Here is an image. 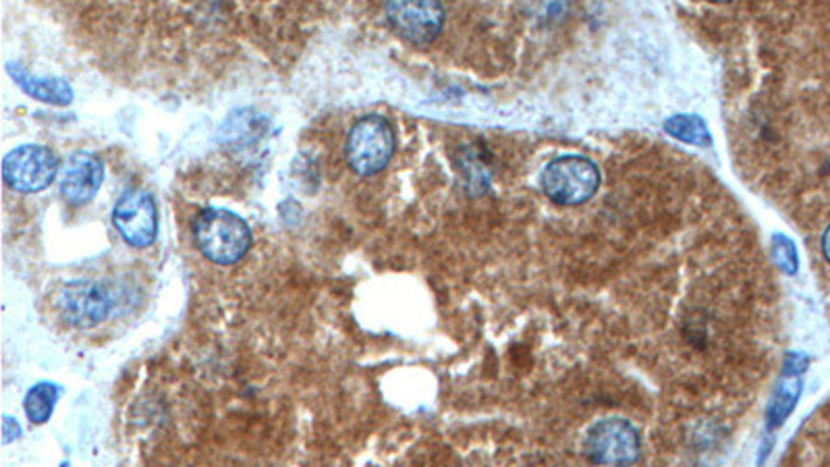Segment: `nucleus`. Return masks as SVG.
<instances>
[{"label":"nucleus","instance_id":"nucleus-3","mask_svg":"<svg viewBox=\"0 0 830 467\" xmlns=\"http://www.w3.org/2000/svg\"><path fill=\"white\" fill-rule=\"evenodd\" d=\"M395 155V132L380 115L362 117L349 132L348 160L351 171L372 176L380 173Z\"/></svg>","mask_w":830,"mask_h":467},{"label":"nucleus","instance_id":"nucleus-2","mask_svg":"<svg viewBox=\"0 0 830 467\" xmlns=\"http://www.w3.org/2000/svg\"><path fill=\"white\" fill-rule=\"evenodd\" d=\"M541 183L553 202L580 206L599 192L600 173L596 164L583 156H560L544 169Z\"/></svg>","mask_w":830,"mask_h":467},{"label":"nucleus","instance_id":"nucleus-7","mask_svg":"<svg viewBox=\"0 0 830 467\" xmlns=\"http://www.w3.org/2000/svg\"><path fill=\"white\" fill-rule=\"evenodd\" d=\"M60 316L79 329H90L104 322L113 311L115 299L109 287L94 281H76L65 285L57 297Z\"/></svg>","mask_w":830,"mask_h":467},{"label":"nucleus","instance_id":"nucleus-11","mask_svg":"<svg viewBox=\"0 0 830 467\" xmlns=\"http://www.w3.org/2000/svg\"><path fill=\"white\" fill-rule=\"evenodd\" d=\"M58 395H60V389L53 383H39L36 387L27 390L23 408H25L30 422L44 424L46 420H50L55 406H57Z\"/></svg>","mask_w":830,"mask_h":467},{"label":"nucleus","instance_id":"nucleus-1","mask_svg":"<svg viewBox=\"0 0 830 467\" xmlns=\"http://www.w3.org/2000/svg\"><path fill=\"white\" fill-rule=\"evenodd\" d=\"M192 231L200 252L220 266L239 262L250 250L251 231L248 223L229 210H202L194 218Z\"/></svg>","mask_w":830,"mask_h":467},{"label":"nucleus","instance_id":"nucleus-9","mask_svg":"<svg viewBox=\"0 0 830 467\" xmlns=\"http://www.w3.org/2000/svg\"><path fill=\"white\" fill-rule=\"evenodd\" d=\"M104 179L100 158L90 152H76L67 160L60 179V194L69 204H86L98 194Z\"/></svg>","mask_w":830,"mask_h":467},{"label":"nucleus","instance_id":"nucleus-16","mask_svg":"<svg viewBox=\"0 0 830 467\" xmlns=\"http://www.w3.org/2000/svg\"><path fill=\"white\" fill-rule=\"evenodd\" d=\"M822 252H825V258H827V262L830 264V227L825 231V237H822Z\"/></svg>","mask_w":830,"mask_h":467},{"label":"nucleus","instance_id":"nucleus-17","mask_svg":"<svg viewBox=\"0 0 830 467\" xmlns=\"http://www.w3.org/2000/svg\"><path fill=\"white\" fill-rule=\"evenodd\" d=\"M710 2H729V0H710Z\"/></svg>","mask_w":830,"mask_h":467},{"label":"nucleus","instance_id":"nucleus-4","mask_svg":"<svg viewBox=\"0 0 830 467\" xmlns=\"http://www.w3.org/2000/svg\"><path fill=\"white\" fill-rule=\"evenodd\" d=\"M58 173L57 156L44 146H21L2 160L4 183L21 194H38Z\"/></svg>","mask_w":830,"mask_h":467},{"label":"nucleus","instance_id":"nucleus-15","mask_svg":"<svg viewBox=\"0 0 830 467\" xmlns=\"http://www.w3.org/2000/svg\"><path fill=\"white\" fill-rule=\"evenodd\" d=\"M20 432L21 429L20 424H18V420H13V418H9V415L2 420V443H4V445H9L11 441H15V438L20 436Z\"/></svg>","mask_w":830,"mask_h":467},{"label":"nucleus","instance_id":"nucleus-14","mask_svg":"<svg viewBox=\"0 0 830 467\" xmlns=\"http://www.w3.org/2000/svg\"><path fill=\"white\" fill-rule=\"evenodd\" d=\"M783 397H778V399H774L773 403V415H776V418H785L787 413H789V409L793 408V403H795V399H797V395H799V385L797 383H785V389H783Z\"/></svg>","mask_w":830,"mask_h":467},{"label":"nucleus","instance_id":"nucleus-8","mask_svg":"<svg viewBox=\"0 0 830 467\" xmlns=\"http://www.w3.org/2000/svg\"><path fill=\"white\" fill-rule=\"evenodd\" d=\"M113 223L116 231L132 248H148L158 234V215L152 195L144 190H129L118 197Z\"/></svg>","mask_w":830,"mask_h":467},{"label":"nucleus","instance_id":"nucleus-6","mask_svg":"<svg viewBox=\"0 0 830 467\" xmlns=\"http://www.w3.org/2000/svg\"><path fill=\"white\" fill-rule=\"evenodd\" d=\"M390 27L411 44H430L441 34L444 9L441 0H387Z\"/></svg>","mask_w":830,"mask_h":467},{"label":"nucleus","instance_id":"nucleus-12","mask_svg":"<svg viewBox=\"0 0 830 467\" xmlns=\"http://www.w3.org/2000/svg\"><path fill=\"white\" fill-rule=\"evenodd\" d=\"M664 132L679 141L694 146H710L713 137L706 123L695 115H675L664 123Z\"/></svg>","mask_w":830,"mask_h":467},{"label":"nucleus","instance_id":"nucleus-10","mask_svg":"<svg viewBox=\"0 0 830 467\" xmlns=\"http://www.w3.org/2000/svg\"><path fill=\"white\" fill-rule=\"evenodd\" d=\"M7 73L13 78V81L20 86L27 96H32L34 100L55 104V106H67V104L73 102V90H71L67 79L36 78L15 62L7 65Z\"/></svg>","mask_w":830,"mask_h":467},{"label":"nucleus","instance_id":"nucleus-13","mask_svg":"<svg viewBox=\"0 0 830 467\" xmlns=\"http://www.w3.org/2000/svg\"><path fill=\"white\" fill-rule=\"evenodd\" d=\"M773 255L776 264L783 271L795 273V269H797V253L793 250L792 241H787L785 237H776L773 243Z\"/></svg>","mask_w":830,"mask_h":467},{"label":"nucleus","instance_id":"nucleus-5","mask_svg":"<svg viewBox=\"0 0 830 467\" xmlns=\"http://www.w3.org/2000/svg\"><path fill=\"white\" fill-rule=\"evenodd\" d=\"M585 453L594 464L627 466L639 457V434L636 426L621 418L602 420L588 432Z\"/></svg>","mask_w":830,"mask_h":467}]
</instances>
